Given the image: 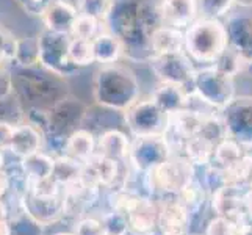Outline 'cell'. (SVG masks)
Wrapping results in <instances>:
<instances>
[{"label": "cell", "instance_id": "41", "mask_svg": "<svg viewBox=\"0 0 252 235\" xmlns=\"http://www.w3.org/2000/svg\"><path fill=\"white\" fill-rule=\"evenodd\" d=\"M14 129H16V126H13L11 123H6V121H2V123H0V151L10 149Z\"/></svg>", "mask_w": 252, "mask_h": 235}, {"label": "cell", "instance_id": "32", "mask_svg": "<svg viewBox=\"0 0 252 235\" xmlns=\"http://www.w3.org/2000/svg\"><path fill=\"white\" fill-rule=\"evenodd\" d=\"M245 65H246L245 60H243L237 52L233 49H230L229 46L221 54V57L213 63V66L218 69V71H221L225 75H230L233 78H235V75L243 72Z\"/></svg>", "mask_w": 252, "mask_h": 235}, {"label": "cell", "instance_id": "22", "mask_svg": "<svg viewBox=\"0 0 252 235\" xmlns=\"http://www.w3.org/2000/svg\"><path fill=\"white\" fill-rule=\"evenodd\" d=\"M130 141L128 136L119 129H108L97 138V152L113 159L116 162L126 163L128 162L130 154Z\"/></svg>", "mask_w": 252, "mask_h": 235}, {"label": "cell", "instance_id": "23", "mask_svg": "<svg viewBox=\"0 0 252 235\" xmlns=\"http://www.w3.org/2000/svg\"><path fill=\"white\" fill-rule=\"evenodd\" d=\"M151 46H152L154 57L184 52L185 50V32L163 24L161 27H158L154 32Z\"/></svg>", "mask_w": 252, "mask_h": 235}, {"label": "cell", "instance_id": "36", "mask_svg": "<svg viewBox=\"0 0 252 235\" xmlns=\"http://www.w3.org/2000/svg\"><path fill=\"white\" fill-rule=\"evenodd\" d=\"M241 223L216 215L207 223L204 235H240Z\"/></svg>", "mask_w": 252, "mask_h": 235}, {"label": "cell", "instance_id": "17", "mask_svg": "<svg viewBox=\"0 0 252 235\" xmlns=\"http://www.w3.org/2000/svg\"><path fill=\"white\" fill-rule=\"evenodd\" d=\"M29 213L38 223L47 224L64 216V190L57 195H33L25 199Z\"/></svg>", "mask_w": 252, "mask_h": 235}, {"label": "cell", "instance_id": "4", "mask_svg": "<svg viewBox=\"0 0 252 235\" xmlns=\"http://www.w3.org/2000/svg\"><path fill=\"white\" fill-rule=\"evenodd\" d=\"M196 167L187 157L172 154L169 159L144 172L146 185L152 195L176 196L194 180Z\"/></svg>", "mask_w": 252, "mask_h": 235}, {"label": "cell", "instance_id": "34", "mask_svg": "<svg viewBox=\"0 0 252 235\" xmlns=\"http://www.w3.org/2000/svg\"><path fill=\"white\" fill-rule=\"evenodd\" d=\"M179 201L188 207V210L193 213L205 202V190L202 185L194 179L189 185H187L179 195H176Z\"/></svg>", "mask_w": 252, "mask_h": 235}, {"label": "cell", "instance_id": "3", "mask_svg": "<svg viewBox=\"0 0 252 235\" xmlns=\"http://www.w3.org/2000/svg\"><path fill=\"white\" fill-rule=\"evenodd\" d=\"M227 46V32L222 21L197 17L185 30V52L194 63L213 65Z\"/></svg>", "mask_w": 252, "mask_h": 235}, {"label": "cell", "instance_id": "13", "mask_svg": "<svg viewBox=\"0 0 252 235\" xmlns=\"http://www.w3.org/2000/svg\"><path fill=\"white\" fill-rule=\"evenodd\" d=\"M245 191L246 190L237 187L220 185L216 190H213L212 195L213 212L220 216H225V218L246 224L251 218L245 201Z\"/></svg>", "mask_w": 252, "mask_h": 235}, {"label": "cell", "instance_id": "25", "mask_svg": "<svg viewBox=\"0 0 252 235\" xmlns=\"http://www.w3.org/2000/svg\"><path fill=\"white\" fill-rule=\"evenodd\" d=\"M21 167L22 171L25 172V176H27L29 185H33L52 177L55 168V159H52L50 155L39 151L24 157L21 160Z\"/></svg>", "mask_w": 252, "mask_h": 235}, {"label": "cell", "instance_id": "33", "mask_svg": "<svg viewBox=\"0 0 252 235\" xmlns=\"http://www.w3.org/2000/svg\"><path fill=\"white\" fill-rule=\"evenodd\" d=\"M233 3V0H197V13L199 17L221 21L227 16Z\"/></svg>", "mask_w": 252, "mask_h": 235}, {"label": "cell", "instance_id": "30", "mask_svg": "<svg viewBox=\"0 0 252 235\" xmlns=\"http://www.w3.org/2000/svg\"><path fill=\"white\" fill-rule=\"evenodd\" d=\"M82 169H83V163L77 162L72 157L64 154L62 157H58V159H55V168H54V174H52V179H54L58 185L66 187L80 179Z\"/></svg>", "mask_w": 252, "mask_h": 235}, {"label": "cell", "instance_id": "28", "mask_svg": "<svg viewBox=\"0 0 252 235\" xmlns=\"http://www.w3.org/2000/svg\"><path fill=\"white\" fill-rule=\"evenodd\" d=\"M222 185L248 190L252 185V155L245 154L238 162L221 169Z\"/></svg>", "mask_w": 252, "mask_h": 235}, {"label": "cell", "instance_id": "8", "mask_svg": "<svg viewBox=\"0 0 252 235\" xmlns=\"http://www.w3.org/2000/svg\"><path fill=\"white\" fill-rule=\"evenodd\" d=\"M220 113L225 136L238 141L245 149H252V96L235 98Z\"/></svg>", "mask_w": 252, "mask_h": 235}, {"label": "cell", "instance_id": "50", "mask_svg": "<svg viewBox=\"0 0 252 235\" xmlns=\"http://www.w3.org/2000/svg\"><path fill=\"white\" fill-rule=\"evenodd\" d=\"M189 235H202V234H189Z\"/></svg>", "mask_w": 252, "mask_h": 235}, {"label": "cell", "instance_id": "39", "mask_svg": "<svg viewBox=\"0 0 252 235\" xmlns=\"http://www.w3.org/2000/svg\"><path fill=\"white\" fill-rule=\"evenodd\" d=\"M75 235H107L102 220L97 218H83L75 226Z\"/></svg>", "mask_w": 252, "mask_h": 235}, {"label": "cell", "instance_id": "44", "mask_svg": "<svg viewBox=\"0 0 252 235\" xmlns=\"http://www.w3.org/2000/svg\"><path fill=\"white\" fill-rule=\"evenodd\" d=\"M240 235H252V223H251V221H248L246 224H243V226H241Z\"/></svg>", "mask_w": 252, "mask_h": 235}, {"label": "cell", "instance_id": "31", "mask_svg": "<svg viewBox=\"0 0 252 235\" xmlns=\"http://www.w3.org/2000/svg\"><path fill=\"white\" fill-rule=\"evenodd\" d=\"M69 57L77 67H86L95 63L93 41L75 38L71 34V42H69Z\"/></svg>", "mask_w": 252, "mask_h": 235}, {"label": "cell", "instance_id": "19", "mask_svg": "<svg viewBox=\"0 0 252 235\" xmlns=\"http://www.w3.org/2000/svg\"><path fill=\"white\" fill-rule=\"evenodd\" d=\"M197 17V0H163V21L166 25L185 32Z\"/></svg>", "mask_w": 252, "mask_h": 235}, {"label": "cell", "instance_id": "5", "mask_svg": "<svg viewBox=\"0 0 252 235\" xmlns=\"http://www.w3.org/2000/svg\"><path fill=\"white\" fill-rule=\"evenodd\" d=\"M193 91L208 107L220 111L237 98L233 77L222 74L213 65L196 69Z\"/></svg>", "mask_w": 252, "mask_h": 235}, {"label": "cell", "instance_id": "37", "mask_svg": "<svg viewBox=\"0 0 252 235\" xmlns=\"http://www.w3.org/2000/svg\"><path fill=\"white\" fill-rule=\"evenodd\" d=\"M111 3H113V0H79L77 10H79L80 14L91 16L100 22H105L107 16L110 13Z\"/></svg>", "mask_w": 252, "mask_h": 235}, {"label": "cell", "instance_id": "12", "mask_svg": "<svg viewBox=\"0 0 252 235\" xmlns=\"http://www.w3.org/2000/svg\"><path fill=\"white\" fill-rule=\"evenodd\" d=\"M86 116V107L72 98H63L49 113V134L67 136L75 132Z\"/></svg>", "mask_w": 252, "mask_h": 235}, {"label": "cell", "instance_id": "7", "mask_svg": "<svg viewBox=\"0 0 252 235\" xmlns=\"http://www.w3.org/2000/svg\"><path fill=\"white\" fill-rule=\"evenodd\" d=\"M39 39V63L47 71L54 72L60 77H67L79 72L71 57H69V42L71 34L55 33L50 30H44L41 33Z\"/></svg>", "mask_w": 252, "mask_h": 235}, {"label": "cell", "instance_id": "49", "mask_svg": "<svg viewBox=\"0 0 252 235\" xmlns=\"http://www.w3.org/2000/svg\"><path fill=\"white\" fill-rule=\"evenodd\" d=\"M160 235H180V234H160ZM185 235H189V234H185Z\"/></svg>", "mask_w": 252, "mask_h": 235}, {"label": "cell", "instance_id": "48", "mask_svg": "<svg viewBox=\"0 0 252 235\" xmlns=\"http://www.w3.org/2000/svg\"><path fill=\"white\" fill-rule=\"evenodd\" d=\"M55 235H75L74 232H60V234H55Z\"/></svg>", "mask_w": 252, "mask_h": 235}, {"label": "cell", "instance_id": "16", "mask_svg": "<svg viewBox=\"0 0 252 235\" xmlns=\"http://www.w3.org/2000/svg\"><path fill=\"white\" fill-rule=\"evenodd\" d=\"M191 212L177 196H169L160 204L158 234H189Z\"/></svg>", "mask_w": 252, "mask_h": 235}, {"label": "cell", "instance_id": "35", "mask_svg": "<svg viewBox=\"0 0 252 235\" xmlns=\"http://www.w3.org/2000/svg\"><path fill=\"white\" fill-rule=\"evenodd\" d=\"M100 21H97L95 17L86 16V14H80L77 16V19L74 22L72 27V36L75 38H82V39H88L93 41L97 34L100 33Z\"/></svg>", "mask_w": 252, "mask_h": 235}, {"label": "cell", "instance_id": "20", "mask_svg": "<svg viewBox=\"0 0 252 235\" xmlns=\"http://www.w3.org/2000/svg\"><path fill=\"white\" fill-rule=\"evenodd\" d=\"M42 141H44V134H42L36 126H33L30 123L16 126L11 146L8 151H11L13 154L24 159V157H27V155L39 152L42 147Z\"/></svg>", "mask_w": 252, "mask_h": 235}, {"label": "cell", "instance_id": "1", "mask_svg": "<svg viewBox=\"0 0 252 235\" xmlns=\"http://www.w3.org/2000/svg\"><path fill=\"white\" fill-rule=\"evenodd\" d=\"M103 24L121 41L128 60L149 63L152 34L164 24L163 0H113Z\"/></svg>", "mask_w": 252, "mask_h": 235}, {"label": "cell", "instance_id": "21", "mask_svg": "<svg viewBox=\"0 0 252 235\" xmlns=\"http://www.w3.org/2000/svg\"><path fill=\"white\" fill-rule=\"evenodd\" d=\"M193 90L184 88V86L172 85V83H160L152 93V99L158 103V105L168 111L169 115L182 111L188 108L189 102V93Z\"/></svg>", "mask_w": 252, "mask_h": 235}, {"label": "cell", "instance_id": "11", "mask_svg": "<svg viewBox=\"0 0 252 235\" xmlns=\"http://www.w3.org/2000/svg\"><path fill=\"white\" fill-rule=\"evenodd\" d=\"M128 167V162L121 163L108 157L95 152L91 159L83 163L80 180L91 188L100 190V188H111L121 180L123 188L127 184V174L124 176L123 171Z\"/></svg>", "mask_w": 252, "mask_h": 235}, {"label": "cell", "instance_id": "10", "mask_svg": "<svg viewBox=\"0 0 252 235\" xmlns=\"http://www.w3.org/2000/svg\"><path fill=\"white\" fill-rule=\"evenodd\" d=\"M187 52H177V54H166V55H155L151 58V69L157 75L160 83H172L189 88L193 86L196 67L193 65Z\"/></svg>", "mask_w": 252, "mask_h": 235}, {"label": "cell", "instance_id": "40", "mask_svg": "<svg viewBox=\"0 0 252 235\" xmlns=\"http://www.w3.org/2000/svg\"><path fill=\"white\" fill-rule=\"evenodd\" d=\"M21 5L22 10L30 16H41L44 14L47 6L54 2V0H16Z\"/></svg>", "mask_w": 252, "mask_h": 235}, {"label": "cell", "instance_id": "14", "mask_svg": "<svg viewBox=\"0 0 252 235\" xmlns=\"http://www.w3.org/2000/svg\"><path fill=\"white\" fill-rule=\"evenodd\" d=\"M160 204L152 198L140 196L135 205L127 212V235H157Z\"/></svg>", "mask_w": 252, "mask_h": 235}, {"label": "cell", "instance_id": "15", "mask_svg": "<svg viewBox=\"0 0 252 235\" xmlns=\"http://www.w3.org/2000/svg\"><path fill=\"white\" fill-rule=\"evenodd\" d=\"M227 32L229 47L245 60V63L252 60V16L233 14L224 22Z\"/></svg>", "mask_w": 252, "mask_h": 235}, {"label": "cell", "instance_id": "29", "mask_svg": "<svg viewBox=\"0 0 252 235\" xmlns=\"http://www.w3.org/2000/svg\"><path fill=\"white\" fill-rule=\"evenodd\" d=\"M245 154H246L245 147H243L238 141L225 136L224 140L220 141L215 147L212 165L220 169H224V168L230 167V165H233L235 162H238Z\"/></svg>", "mask_w": 252, "mask_h": 235}, {"label": "cell", "instance_id": "24", "mask_svg": "<svg viewBox=\"0 0 252 235\" xmlns=\"http://www.w3.org/2000/svg\"><path fill=\"white\" fill-rule=\"evenodd\" d=\"M95 152H97V140L88 129H77L67 136L64 143V154L80 163H86Z\"/></svg>", "mask_w": 252, "mask_h": 235}, {"label": "cell", "instance_id": "47", "mask_svg": "<svg viewBox=\"0 0 252 235\" xmlns=\"http://www.w3.org/2000/svg\"><path fill=\"white\" fill-rule=\"evenodd\" d=\"M3 152L2 151H0V171H2V168H3Z\"/></svg>", "mask_w": 252, "mask_h": 235}, {"label": "cell", "instance_id": "42", "mask_svg": "<svg viewBox=\"0 0 252 235\" xmlns=\"http://www.w3.org/2000/svg\"><path fill=\"white\" fill-rule=\"evenodd\" d=\"M11 90H13L11 75L8 74L5 67H0V101L6 99L11 94Z\"/></svg>", "mask_w": 252, "mask_h": 235}, {"label": "cell", "instance_id": "45", "mask_svg": "<svg viewBox=\"0 0 252 235\" xmlns=\"http://www.w3.org/2000/svg\"><path fill=\"white\" fill-rule=\"evenodd\" d=\"M237 5L245 6V8H252V0H233Z\"/></svg>", "mask_w": 252, "mask_h": 235}, {"label": "cell", "instance_id": "43", "mask_svg": "<svg viewBox=\"0 0 252 235\" xmlns=\"http://www.w3.org/2000/svg\"><path fill=\"white\" fill-rule=\"evenodd\" d=\"M8 187H10V180H8V176L0 171V201H2V198L5 196V193L8 191Z\"/></svg>", "mask_w": 252, "mask_h": 235}, {"label": "cell", "instance_id": "18", "mask_svg": "<svg viewBox=\"0 0 252 235\" xmlns=\"http://www.w3.org/2000/svg\"><path fill=\"white\" fill-rule=\"evenodd\" d=\"M79 10L67 0H54L42 14L46 29L55 33L71 34Z\"/></svg>", "mask_w": 252, "mask_h": 235}, {"label": "cell", "instance_id": "26", "mask_svg": "<svg viewBox=\"0 0 252 235\" xmlns=\"http://www.w3.org/2000/svg\"><path fill=\"white\" fill-rule=\"evenodd\" d=\"M215 147H216V144L213 141H210L204 135L197 134L184 143L180 155L187 157L196 168H199V167L205 168L208 165H212Z\"/></svg>", "mask_w": 252, "mask_h": 235}, {"label": "cell", "instance_id": "2", "mask_svg": "<svg viewBox=\"0 0 252 235\" xmlns=\"http://www.w3.org/2000/svg\"><path fill=\"white\" fill-rule=\"evenodd\" d=\"M140 82L128 67L118 63L102 66L93 82L94 101L100 107L124 113L140 101Z\"/></svg>", "mask_w": 252, "mask_h": 235}, {"label": "cell", "instance_id": "9", "mask_svg": "<svg viewBox=\"0 0 252 235\" xmlns=\"http://www.w3.org/2000/svg\"><path fill=\"white\" fill-rule=\"evenodd\" d=\"M172 155L166 135L133 136L130 143L128 163L136 172H146Z\"/></svg>", "mask_w": 252, "mask_h": 235}, {"label": "cell", "instance_id": "38", "mask_svg": "<svg viewBox=\"0 0 252 235\" xmlns=\"http://www.w3.org/2000/svg\"><path fill=\"white\" fill-rule=\"evenodd\" d=\"M103 228H105L107 235H127L128 226H127V215L118 210H111L102 218Z\"/></svg>", "mask_w": 252, "mask_h": 235}, {"label": "cell", "instance_id": "46", "mask_svg": "<svg viewBox=\"0 0 252 235\" xmlns=\"http://www.w3.org/2000/svg\"><path fill=\"white\" fill-rule=\"evenodd\" d=\"M243 74H246L248 77H252V60L245 65V69H243Z\"/></svg>", "mask_w": 252, "mask_h": 235}, {"label": "cell", "instance_id": "27", "mask_svg": "<svg viewBox=\"0 0 252 235\" xmlns=\"http://www.w3.org/2000/svg\"><path fill=\"white\" fill-rule=\"evenodd\" d=\"M93 47H94L95 63H100L103 66L118 63L119 58L124 55V49L121 41L110 32L105 33L100 32L93 39Z\"/></svg>", "mask_w": 252, "mask_h": 235}, {"label": "cell", "instance_id": "6", "mask_svg": "<svg viewBox=\"0 0 252 235\" xmlns=\"http://www.w3.org/2000/svg\"><path fill=\"white\" fill-rule=\"evenodd\" d=\"M123 116L124 124L133 136L166 135L171 123V115L152 98L135 102L123 113Z\"/></svg>", "mask_w": 252, "mask_h": 235}]
</instances>
